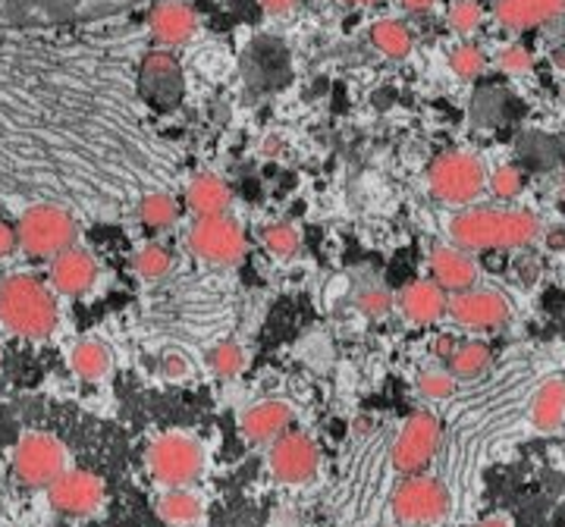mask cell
<instances>
[{
  "mask_svg": "<svg viewBox=\"0 0 565 527\" xmlns=\"http://www.w3.org/2000/svg\"><path fill=\"white\" fill-rule=\"evenodd\" d=\"M449 236L465 251H509L534 243L541 221L525 207H468L449 221Z\"/></svg>",
  "mask_w": 565,
  "mask_h": 527,
  "instance_id": "cell-1",
  "label": "cell"
},
{
  "mask_svg": "<svg viewBox=\"0 0 565 527\" xmlns=\"http://www.w3.org/2000/svg\"><path fill=\"white\" fill-rule=\"evenodd\" d=\"M61 324V308L54 289L29 277L13 273L0 283V326L22 340H47Z\"/></svg>",
  "mask_w": 565,
  "mask_h": 527,
  "instance_id": "cell-2",
  "label": "cell"
},
{
  "mask_svg": "<svg viewBox=\"0 0 565 527\" xmlns=\"http://www.w3.org/2000/svg\"><path fill=\"white\" fill-rule=\"evenodd\" d=\"M141 0H0V25H61L104 20Z\"/></svg>",
  "mask_w": 565,
  "mask_h": 527,
  "instance_id": "cell-3",
  "label": "cell"
},
{
  "mask_svg": "<svg viewBox=\"0 0 565 527\" xmlns=\"http://www.w3.org/2000/svg\"><path fill=\"white\" fill-rule=\"evenodd\" d=\"M17 248L29 258H57L61 251L76 245L79 226L70 211L57 204H35L17 221Z\"/></svg>",
  "mask_w": 565,
  "mask_h": 527,
  "instance_id": "cell-4",
  "label": "cell"
},
{
  "mask_svg": "<svg viewBox=\"0 0 565 527\" xmlns=\"http://www.w3.org/2000/svg\"><path fill=\"white\" fill-rule=\"evenodd\" d=\"M449 490L430 477V474H412L405 477L399 487L390 496V512L396 518V525L403 527H430L440 525L449 515Z\"/></svg>",
  "mask_w": 565,
  "mask_h": 527,
  "instance_id": "cell-5",
  "label": "cell"
},
{
  "mask_svg": "<svg viewBox=\"0 0 565 527\" xmlns=\"http://www.w3.org/2000/svg\"><path fill=\"white\" fill-rule=\"evenodd\" d=\"M484 166L475 154L465 151H449L427 166V189L440 204L462 207L471 204L484 192Z\"/></svg>",
  "mask_w": 565,
  "mask_h": 527,
  "instance_id": "cell-6",
  "label": "cell"
},
{
  "mask_svg": "<svg viewBox=\"0 0 565 527\" xmlns=\"http://www.w3.org/2000/svg\"><path fill=\"white\" fill-rule=\"evenodd\" d=\"M148 471L163 487H189L204 474V447L185 433H163L148 447Z\"/></svg>",
  "mask_w": 565,
  "mask_h": 527,
  "instance_id": "cell-7",
  "label": "cell"
},
{
  "mask_svg": "<svg viewBox=\"0 0 565 527\" xmlns=\"http://www.w3.org/2000/svg\"><path fill=\"white\" fill-rule=\"evenodd\" d=\"M185 245L199 261L211 264V267H233V264L243 261L245 233L230 214L202 217V221L192 224L189 236H185Z\"/></svg>",
  "mask_w": 565,
  "mask_h": 527,
  "instance_id": "cell-8",
  "label": "cell"
},
{
  "mask_svg": "<svg viewBox=\"0 0 565 527\" xmlns=\"http://www.w3.org/2000/svg\"><path fill=\"white\" fill-rule=\"evenodd\" d=\"M66 471V449L51 433H25L13 449V474L25 487L47 490Z\"/></svg>",
  "mask_w": 565,
  "mask_h": 527,
  "instance_id": "cell-9",
  "label": "cell"
},
{
  "mask_svg": "<svg viewBox=\"0 0 565 527\" xmlns=\"http://www.w3.org/2000/svg\"><path fill=\"white\" fill-rule=\"evenodd\" d=\"M440 421L430 415V411H415L408 421L399 430L396 443H393V467L403 474V477H412V474H424L427 465L434 462L437 449H440Z\"/></svg>",
  "mask_w": 565,
  "mask_h": 527,
  "instance_id": "cell-10",
  "label": "cell"
},
{
  "mask_svg": "<svg viewBox=\"0 0 565 527\" xmlns=\"http://www.w3.org/2000/svg\"><path fill=\"white\" fill-rule=\"evenodd\" d=\"M318 465H321V452H318V443L302 433V430H286L282 437H277L270 443V452H267V467L270 474L286 484V487H305L315 481L318 474Z\"/></svg>",
  "mask_w": 565,
  "mask_h": 527,
  "instance_id": "cell-11",
  "label": "cell"
},
{
  "mask_svg": "<svg viewBox=\"0 0 565 527\" xmlns=\"http://www.w3.org/2000/svg\"><path fill=\"white\" fill-rule=\"evenodd\" d=\"M449 318L465 330H497L509 321L512 308L509 299L497 289H481V286H471L465 292H456L449 302H446Z\"/></svg>",
  "mask_w": 565,
  "mask_h": 527,
  "instance_id": "cell-12",
  "label": "cell"
},
{
  "mask_svg": "<svg viewBox=\"0 0 565 527\" xmlns=\"http://www.w3.org/2000/svg\"><path fill=\"white\" fill-rule=\"evenodd\" d=\"M47 503L54 512L70 515V518L92 515L104 506V481L82 467L63 471L54 484H47Z\"/></svg>",
  "mask_w": 565,
  "mask_h": 527,
  "instance_id": "cell-13",
  "label": "cell"
},
{
  "mask_svg": "<svg viewBox=\"0 0 565 527\" xmlns=\"http://www.w3.org/2000/svg\"><path fill=\"white\" fill-rule=\"evenodd\" d=\"M95 280H98V264L92 258V251H85L79 245L51 258V289L66 299L85 295L95 286Z\"/></svg>",
  "mask_w": 565,
  "mask_h": 527,
  "instance_id": "cell-14",
  "label": "cell"
},
{
  "mask_svg": "<svg viewBox=\"0 0 565 527\" xmlns=\"http://www.w3.org/2000/svg\"><path fill=\"white\" fill-rule=\"evenodd\" d=\"M430 280L444 292L456 295L478 286V264L471 258V251H465L459 245H440L430 251Z\"/></svg>",
  "mask_w": 565,
  "mask_h": 527,
  "instance_id": "cell-15",
  "label": "cell"
},
{
  "mask_svg": "<svg viewBox=\"0 0 565 527\" xmlns=\"http://www.w3.org/2000/svg\"><path fill=\"white\" fill-rule=\"evenodd\" d=\"M292 427V408L280 399H264L258 406L245 408L239 418V433L255 447H270Z\"/></svg>",
  "mask_w": 565,
  "mask_h": 527,
  "instance_id": "cell-16",
  "label": "cell"
},
{
  "mask_svg": "<svg viewBox=\"0 0 565 527\" xmlns=\"http://www.w3.org/2000/svg\"><path fill=\"white\" fill-rule=\"evenodd\" d=\"M148 29H151V39L158 41L161 47H180L195 35L199 17L182 0H161L148 17Z\"/></svg>",
  "mask_w": 565,
  "mask_h": 527,
  "instance_id": "cell-17",
  "label": "cell"
},
{
  "mask_svg": "<svg viewBox=\"0 0 565 527\" xmlns=\"http://www.w3.org/2000/svg\"><path fill=\"white\" fill-rule=\"evenodd\" d=\"M446 292L434 280H412L399 292V311L408 324L430 326L446 314Z\"/></svg>",
  "mask_w": 565,
  "mask_h": 527,
  "instance_id": "cell-18",
  "label": "cell"
},
{
  "mask_svg": "<svg viewBox=\"0 0 565 527\" xmlns=\"http://www.w3.org/2000/svg\"><path fill=\"white\" fill-rule=\"evenodd\" d=\"M493 13L509 32H527L544 22L559 20L565 13V0H497Z\"/></svg>",
  "mask_w": 565,
  "mask_h": 527,
  "instance_id": "cell-19",
  "label": "cell"
},
{
  "mask_svg": "<svg viewBox=\"0 0 565 527\" xmlns=\"http://www.w3.org/2000/svg\"><path fill=\"white\" fill-rule=\"evenodd\" d=\"M230 204H233V189L223 183L221 176L202 173L185 189V207L195 221L223 217V214H230Z\"/></svg>",
  "mask_w": 565,
  "mask_h": 527,
  "instance_id": "cell-20",
  "label": "cell"
},
{
  "mask_svg": "<svg viewBox=\"0 0 565 527\" xmlns=\"http://www.w3.org/2000/svg\"><path fill=\"white\" fill-rule=\"evenodd\" d=\"M531 427L541 433H553L565 424V380H546L537 386L527 406Z\"/></svg>",
  "mask_w": 565,
  "mask_h": 527,
  "instance_id": "cell-21",
  "label": "cell"
},
{
  "mask_svg": "<svg viewBox=\"0 0 565 527\" xmlns=\"http://www.w3.org/2000/svg\"><path fill=\"white\" fill-rule=\"evenodd\" d=\"M114 365V355L102 340H79V343L70 348V370L79 377V380H102L107 377V370Z\"/></svg>",
  "mask_w": 565,
  "mask_h": 527,
  "instance_id": "cell-22",
  "label": "cell"
},
{
  "mask_svg": "<svg viewBox=\"0 0 565 527\" xmlns=\"http://www.w3.org/2000/svg\"><path fill=\"white\" fill-rule=\"evenodd\" d=\"M202 496L189 487H167V493L158 499V515L167 525H195L202 518Z\"/></svg>",
  "mask_w": 565,
  "mask_h": 527,
  "instance_id": "cell-23",
  "label": "cell"
},
{
  "mask_svg": "<svg viewBox=\"0 0 565 527\" xmlns=\"http://www.w3.org/2000/svg\"><path fill=\"white\" fill-rule=\"evenodd\" d=\"M367 39H371V44H374L384 57H390V61H405V57L412 54V47H415L412 29L399 20H377L371 25Z\"/></svg>",
  "mask_w": 565,
  "mask_h": 527,
  "instance_id": "cell-24",
  "label": "cell"
},
{
  "mask_svg": "<svg viewBox=\"0 0 565 527\" xmlns=\"http://www.w3.org/2000/svg\"><path fill=\"white\" fill-rule=\"evenodd\" d=\"M446 365H449V374L456 380H475L490 367V348L484 343H475V340L459 343L452 348V355L446 358Z\"/></svg>",
  "mask_w": 565,
  "mask_h": 527,
  "instance_id": "cell-25",
  "label": "cell"
},
{
  "mask_svg": "<svg viewBox=\"0 0 565 527\" xmlns=\"http://www.w3.org/2000/svg\"><path fill=\"white\" fill-rule=\"evenodd\" d=\"M139 217L148 229H167V226L177 224L180 204H177V198H170L167 192H151L139 202Z\"/></svg>",
  "mask_w": 565,
  "mask_h": 527,
  "instance_id": "cell-26",
  "label": "cell"
},
{
  "mask_svg": "<svg viewBox=\"0 0 565 527\" xmlns=\"http://www.w3.org/2000/svg\"><path fill=\"white\" fill-rule=\"evenodd\" d=\"M207 365L211 370L223 377V380H230V377H236L239 370L245 367V352L243 345L233 343V340H226V343L214 345L211 352H207Z\"/></svg>",
  "mask_w": 565,
  "mask_h": 527,
  "instance_id": "cell-27",
  "label": "cell"
},
{
  "mask_svg": "<svg viewBox=\"0 0 565 527\" xmlns=\"http://www.w3.org/2000/svg\"><path fill=\"white\" fill-rule=\"evenodd\" d=\"M173 267V255L163 245H145L136 255V270L145 280H163Z\"/></svg>",
  "mask_w": 565,
  "mask_h": 527,
  "instance_id": "cell-28",
  "label": "cell"
},
{
  "mask_svg": "<svg viewBox=\"0 0 565 527\" xmlns=\"http://www.w3.org/2000/svg\"><path fill=\"white\" fill-rule=\"evenodd\" d=\"M487 66V57L481 47H475V44H459V47H452L449 51V69L459 76V79H475V76H481Z\"/></svg>",
  "mask_w": 565,
  "mask_h": 527,
  "instance_id": "cell-29",
  "label": "cell"
},
{
  "mask_svg": "<svg viewBox=\"0 0 565 527\" xmlns=\"http://www.w3.org/2000/svg\"><path fill=\"white\" fill-rule=\"evenodd\" d=\"M264 245L277 258H292L299 251V229L292 224H270L264 229Z\"/></svg>",
  "mask_w": 565,
  "mask_h": 527,
  "instance_id": "cell-30",
  "label": "cell"
},
{
  "mask_svg": "<svg viewBox=\"0 0 565 527\" xmlns=\"http://www.w3.org/2000/svg\"><path fill=\"white\" fill-rule=\"evenodd\" d=\"M355 308L362 311L364 318L377 321V318H384V314L393 311V292L384 289V286H364L362 292L355 295Z\"/></svg>",
  "mask_w": 565,
  "mask_h": 527,
  "instance_id": "cell-31",
  "label": "cell"
},
{
  "mask_svg": "<svg viewBox=\"0 0 565 527\" xmlns=\"http://www.w3.org/2000/svg\"><path fill=\"white\" fill-rule=\"evenodd\" d=\"M522 189H525V176H522L519 166H497V170H493V176H490V192H493L500 202L519 198Z\"/></svg>",
  "mask_w": 565,
  "mask_h": 527,
  "instance_id": "cell-32",
  "label": "cell"
},
{
  "mask_svg": "<svg viewBox=\"0 0 565 527\" xmlns=\"http://www.w3.org/2000/svg\"><path fill=\"white\" fill-rule=\"evenodd\" d=\"M446 22L456 35H471L481 25V3L475 0H456L446 13Z\"/></svg>",
  "mask_w": 565,
  "mask_h": 527,
  "instance_id": "cell-33",
  "label": "cell"
},
{
  "mask_svg": "<svg viewBox=\"0 0 565 527\" xmlns=\"http://www.w3.org/2000/svg\"><path fill=\"white\" fill-rule=\"evenodd\" d=\"M418 392L430 402H444L456 392V377L449 370H424L418 377Z\"/></svg>",
  "mask_w": 565,
  "mask_h": 527,
  "instance_id": "cell-34",
  "label": "cell"
},
{
  "mask_svg": "<svg viewBox=\"0 0 565 527\" xmlns=\"http://www.w3.org/2000/svg\"><path fill=\"white\" fill-rule=\"evenodd\" d=\"M500 66H503L509 76H522L527 73L534 61H531V54H527L522 44H509L503 54H500Z\"/></svg>",
  "mask_w": 565,
  "mask_h": 527,
  "instance_id": "cell-35",
  "label": "cell"
},
{
  "mask_svg": "<svg viewBox=\"0 0 565 527\" xmlns=\"http://www.w3.org/2000/svg\"><path fill=\"white\" fill-rule=\"evenodd\" d=\"M161 374L167 380H182L189 377V358L182 352H167L161 358Z\"/></svg>",
  "mask_w": 565,
  "mask_h": 527,
  "instance_id": "cell-36",
  "label": "cell"
},
{
  "mask_svg": "<svg viewBox=\"0 0 565 527\" xmlns=\"http://www.w3.org/2000/svg\"><path fill=\"white\" fill-rule=\"evenodd\" d=\"M13 251H17V229L0 221V258H7Z\"/></svg>",
  "mask_w": 565,
  "mask_h": 527,
  "instance_id": "cell-37",
  "label": "cell"
},
{
  "mask_svg": "<svg viewBox=\"0 0 565 527\" xmlns=\"http://www.w3.org/2000/svg\"><path fill=\"white\" fill-rule=\"evenodd\" d=\"M264 13H270V17H286V13H292L296 7H299V0H262Z\"/></svg>",
  "mask_w": 565,
  "mask_h": 527,
  "instance_id": "cell-38",
  "label": "cell"
},
{
  "mask_svg": "<svg viewBox=\"0 0 565 527\" xmlns=\"http://www.w3.org/2000/svg\"><path fill=\"white\" fill-rule=\"evenodd\" d=\"M434 3H437V0H399V7H403L405 13H427Z\"/></svg>",
  "mask_w": 565,
  "mask_h": 527,
  "instance_id": "cell-39",
  "label": "cell"
},
{
  "mask_svg": "<svg viewBox=\"0 0 565 527\" xmlns=\"http://www.w3.org/2000/svg\"><path fill=\"white\" fill-rule=\"evenodd\" d=\"M456 345L459 343H456L452 336H440V340H437V345H434V348H437V358H449Z\"/></svg>",
  "mask_w": 565,
  "mask_h": 527,
  "instance_id": "cell-40",
  "label": "cell"
},
{
  "mask_svg": "<svg viewBox=\"0 0 565 527\" xmlns=\"http://www.w3.org/2000/svg\"><path fill=\"white\" fill-rule=\"evenodd\" d=\"M478 527H512V521H509L505 515H493V518H487V521H481Z\"/></svg>",
  "mask_w": 565,
  "mask_h": 527,
  "instance_id": "cell-41",
  "label": "cell"
},
{
  "mask_svg": "<svg viewBox=\"0 0 565 527\" xmlns=\"http://www.w3.org/2000/svg\"><path fill=\"white\" fill-rule=\"evenodd\" d=\"M343 3H355V7H371V3H381V0H343Z\"/></svg>",
  "mask_w": 565,
  "mask_h": 527,
  "instance_id": "cell-42",
  "label": "cell"
},
{
  "mask_svg": "<svg viewBox=\"0 0 565 527\" xmlns=\"http://www.w3.org/2000/svg\"><path fill=\"white\" fill-rule=\"evenodd\" d=\"M556 63H559V66H565V47H559V51H556Z\"/></svg>",
  "mask_w": 565,
  "mask_h": 527,
  "instance_id": "cell-43",
  "label": "cell"
}]
</instances>
